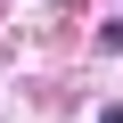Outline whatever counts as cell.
Masks as SVG:
<instances>
[{
	"mask_svg": "<svg viewBox=\"0 0 123 123\" xmlns=\"http://www.w3.org/2000/svg\"><path fill=\"white\" fill-rule=\"evenodd\" d=\"M98 49H115V57H123V17H115V25H98Z\"/></svg>",
	"mask_w": 123,
	"mask_h": 123,
	"instance_id": "1",
	"label": "cell"
},
{
	"mask_svg": "<svg viewBox=\"0 0 123 123\" xmlns=\"http://www.w3.org/2000/svg\"><path fill=\"white\" fill-rule=\"evenodd\" d=\"M98 123H123V107H98Z\"/></svg>",
	"mask_w": 123,
	"mask_h": 123,
	"instance_id": "2",
	"label": "cell"
}]
</instances>
